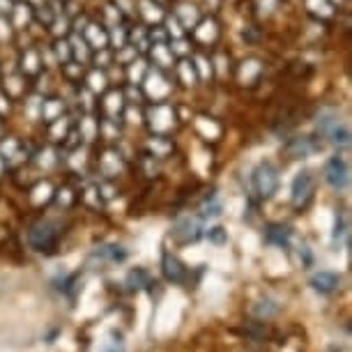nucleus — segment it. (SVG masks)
Returning a JSON list of instances; mask_svg holds the SVG:
<instances>
[{
    "mask_svg": "<svg viewBox=\"0 0 352 352\" xmlns=\"http://www.w3.org/2000/svg\"><path fill=\"white\" fill-rule=\"evenodd\" d=\"M327 180L331 187H343L345 184V166L343 162H338V159H334V162H329L327 166Z\"/></svg>",
    "mask_w": 352,
    "mask_h": 352,
    "instance_id": "obj_1",
    "label": "nucleus"
},
{
    "mask_svg": "<svg viewBox=\"0 0 352 352\" xmlns=\"http://www.w3.org/2000/svg\"><path fill=\"white\" fill-rule=\"evenodd\" d=\"M314 288L316 290H322V292H329L331 288L336 285V276L334 274H327V272H322V274H318V276H314Z\"/></svg>",
    "mask_w": 352,
    "mask_h": 352,
    "instance_id": "obj_2",
    "label": "nucleus"
}]
</instances>
